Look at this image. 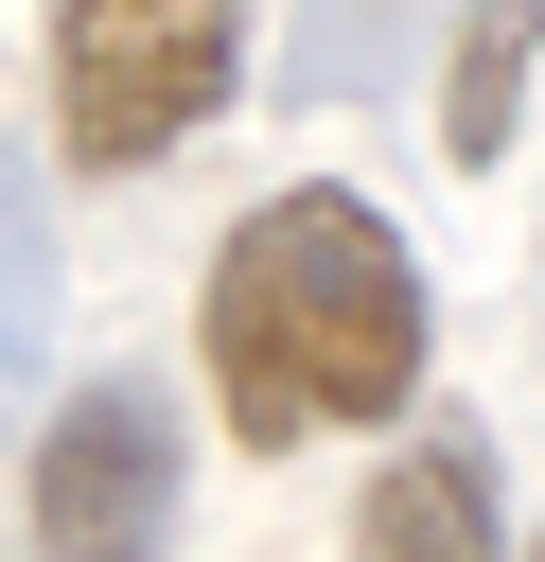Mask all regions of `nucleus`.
Instances as JSON below:
<instances>
[{"instance_id":"3","label":"nucleus","mask_w":545,"mask_h":562,"mask_svg":"<svg viewBox=\"0 0 545 562\" xmlns=\"http://www.w3.org/2000/svg\"><path fill=\"white\" fill-rule=\"evenodd\" d=\"M35 544L53 562H158L176 544V404L158 386H70L35 439Z\"/></svg>"},{"instance_id":"5","label":"nucleus","mask_w":545,"mask_h":562,"mask_svg":"<svg viewBox=\"0 0 545 562\" xmlns=\"http://www.w3.org/2000/svg\"><path fill=\"white\" fill-rule=\"evenodd\" d=\"M527 53H545V0H475L457 18V70H440V158H510V123H527Z\"/></svg>"},{"instance_id":"2","label":"nucleus","mask_w":545,"mask_h":562,"mask_svg":"<svg viewBox=\"0 0 545 562\" xmlns=\"http://www.w3.org/2000/svg\"><path fill=\"white\" fill-rule=\"evenodd\" d=\"M246 70V0H53V140L70 176L176 158Z\"/></svg>"},{"instance_id":"4","label":"nucleus","mask_w":545,"mask_h":562,"mask_svg":"<svg viewBox=\"0 0 545 562\" xmlns=\"http://www.w3.org/2000/svg\"><path fill=\"white\" fill-rule=\"evenodd\" d=\"M352 562H492V457H475L457 422H422V439L369 474V509H352Z\"/></svg>"},{"instance_id":"1","label":"nucleus","mask_w":545,"mask_h":562,"mask_svg":"<svg viewBox=\"0 0 545 562\" xmlns=\"http://www.w3.org/2000/svg\"><path fill=\"white\" fill-rule=\"evenodd\" d=\"M422 334H440L422 316V246L334 176L264 193L193 281V351H211V404H229L246 457L334 439V422H404L422 404Z\"/></svg>"},{"instance_id":"6","label":"nucleus","mask_w":545,"mask_h":562,"mask_svg":"<svg viewBox=\"0 0 545 562\" xmlns=\"http://www.w3.org/2000/svg\"><path fill=\"white\" fill-rule=\"evenodd\" d=\"M527 562H545V544H527Z\"/></svg>"}]
</instances>
